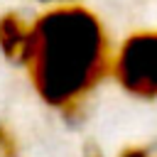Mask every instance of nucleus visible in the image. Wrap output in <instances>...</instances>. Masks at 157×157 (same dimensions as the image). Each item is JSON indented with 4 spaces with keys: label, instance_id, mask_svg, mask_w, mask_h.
Returning <instances> with one entry per match:
<instances>
[{
    "label": "nucleus",
    "instance_id": "f257e3e1",
    "mask_svg": "<svg viewBox=\"0 0 157 157\" xmlns=\"http://www.w3.org/2000/svg\"><path fill=\"white\" fill-rule=\"evenodd\" d=\"M27 69L34 93L66 118L103 83L113 66L108 32L101 17L78 5H54L32 22Z\"/></svg>",
    "mask_w": 157,
    "mask_h": 157
},
{
    "label": "nucleus",
    "instance_id": "20e7f679",
    "mask_svg": "<svg viewBox=\"0 0 157 157\" xmlns=\"http://www.w3.org/2000/svg\"><path fill=\"white\" fill-rule=\"evenodd\" d=\"M0 157H20L17 137H15L12 128L2 120H0Z\"/></svg>",
    "mask_w": 157,
    "mask_h": 157
},
{
    "label": "nucleus",
    "instance_id": "f03ea898",
    "mask_svg": "<svg viewBox=\"0 0 157 157\" xmlns=\"http://www.w3.org/2000/svg\"><path fill=\"white\" fill-rule=\"evenodd\" d=\"M118 86L142 101L157 98V29H140L125 37L110 66Z\"/></svg>",
    "mask_w": 157,
    "mask_h": 157
},
{
    "label": "nucleus",
    "instance_id": "423d86ee",
    "mask_svg": "<svg viewBox=\"0 0 157 157\" xmlns=\"http://www.w3.org/2000/svg\"><path fill=\"white\" fill-rule=\"evenodd\" d=\"M42 2H59V5H66V2H71V0H42Z\"/></svg>",
    "mask_w": 157,
    "mask_h": 157
},
{
    "label": "nucleus",
    "instance_id": "39448f33",
    "mask_svg": "<svg viewBox=\"0 0 157 157\" xmlns=\"http://www.w3.org/2000/svg\"><path fill=\"white\" fill-rule=\"evenodd\" d=\"M118 157H152V152L147 147H140V145H132V147H125Z\"/></svg>",
    "mask_w": 157,
    "mask_h": 157
},
{
    "label": "nucleus",
    "instance_id": "0eeeda50",
    "mask_svg": "<svg viewBox=\"0 0 157 157\" xmlns=\"http://www.w3.org/2000/svg\"><path fill=\"white\" fill-rule=\"evenodd\" d=\"M91 157H101V155H98V152H93V155H91Z\"/></svg>",
    "mask_w": 157,
    "mask_h": 157
},
{
    "label": "nucleus",
    "instance_id": "7ed1b4c3",
    "mask_svg": "<svg viewBox=\"0 0 157 157\" xmlns=\"http://www.w3.org/2000/svg\"><path fill=\"white\" fill-rule=\"evenodd\" d=\"M29 39H32V22H27L15 10L0 15V52L7 61L25 64Z\"/></svg>",
    "mask_w": 157,
    "mask_h": 157
}]
</instances>
